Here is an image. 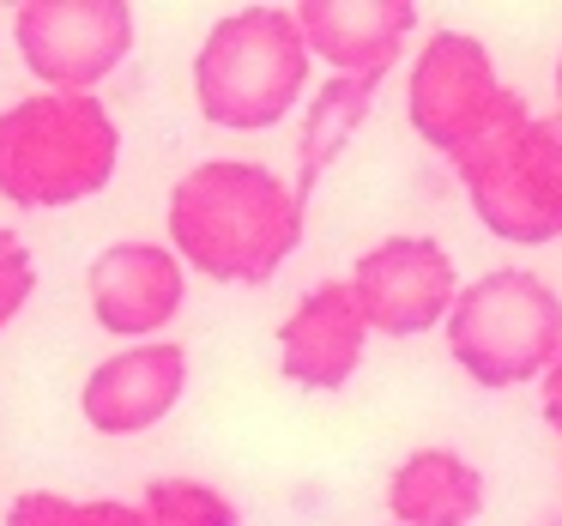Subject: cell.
Segmentation results:
<instances>
[{"mask_svg":"<svg viewBox=\"0 0 562 526\" xmlns=\"http://www.w3.org/2000/svg\"><path fill=\"white\" fill-rule=\"evenodd\" d=\"M170 255L218 284H267L303 248L308 200L255 158H206L164 200Z\"/></svg>","mask_w":562,"mask_h":526,"instance_id":"obj_1","label":"cell"},{"mask_svg":"<svg viewBox=\"0 0 562 526\" xmlns=\"http://www.w3.org/2000/svg\"><path fill=\"white\" fill-rule=\"evenodd\" d=\"M122 164V122L98 91H31L0 110V200L67 212L103 194Z\"/></svg>","mask_w":562,"mask_h":526,"instance_id":"obj_2","label":"cell"},{"mask_svg":"<svg viewBox=\"0 0 562 526\" xmlns=\"http://www.w3.org/2000/svg\"><path fill=\"white\" fill-rule=\"evenodd\" d=\"M308 55L291 7L224 13L194 49V110L224 134H267L303 103Z\"/></svg>","mask_w":562,"mask_h":526,"instance_id":"obj_3","label":"cell"},{"mask_svg":"<svg viewBox=\"0 0 562 526\" xmlns=\"http://www.w3.org/2000/svg\"><path fill=\"white\" fill-rule=\"evenodd\" d=\"M441 333L477 388H526L562 351V296L532 267H490L484 279L460 284Z\"/></svg>","mask_w":562,"mask_h":526,"instance_id":"obj_4","label":"cell"},{"mask_svg":"<svg viewBox=\"0 0 562 526\" xmlns=\"http://www.w3.org/2000/svg\"><path fill=\"white\" fill-rule=\"evenodd\" d=\"M526 115H532L526 98L514 86H502L496 61H490V49L472 31H429L424 49L412 55V74H405V122L448 164H465L490 139L520 127Z\"/></svg>","mask_w":562,"mask_h":526,"instance_id":"obj_5","label":"cell"},{"mask_svg":"<svg viewBox=\"0 0 562 526\" xmlns=\"http://www.w3.org/2000/svg\"><path fill=\"white\" fill-rule=\"evenodd\" d=\"M477 224L508 248L562 243V115H526L484 152L453 164Z\"/></svg>","mask_w":562,"mask_h":526,"instance_id":"obj_6","label":"cell"},{"mask_svg":"<svg viewBox=\"0 0 562 526\" xmlns=\"http://www.w3.org/2000/svg\"><path fill=\"white\" fill-rule=\"evenodd\" d=\"M13 43L43 91H98L134 55L127 0H25L13 7Z\"/></svg>","mask_w":562,"mask_h":526,"instance_id":"obj_7","label":"cell"},{"mask_svg":"<svg viewBox=\"0 0 562 526\" xmlns=\"http://www.w3.org/2000/svg\"><path fill=\"white\" fill-rule=\"evenodd\" d=\"M345 284H351L369 333H387V339H417V333L441 327L460 296L453 255L436 236H381L357 255Z\"/></svg>","mask_w":562,"mask_h":526,"instance_id":"obj_8","label":"cell"},{"mask_svg":"<svg viewBox=\"0 0 562 526\" xmlns=\"http://www.w3.org/2000/svg\"><path fill=\"white\" fill-rule=\"evenodd\" d=\"M86 303L110 339L146 345L182 315L188 303V267L170 255V243H110L86 267Z\"/></svg>","mask_w":562,"mask_h":526,"instance_id":"obj_9","label":"cell"},{"mask_svg":"<svg viewBox=\"0 0 562 526\" xmlns=\"http://www.w3.org/2000/svg\"><path fill=\"white\" fill-rule=\"evenodd\" d=\"M188 376H194V363L176 339H146V345H127V351H110L79 381V417L98 436H146L182 405Z\"/></svg>","mask_w":562,"mask_h":526,"instance_id":"obj_10","label":"cell"},{"mask_svg":"<svg viewBox=\"0 0 562 526\" xmlns=\"http://www.w3.org/2000/svg\"><path fill=\"white\" fill-rule=\"evenodd\" d=\"M369 321L357 309L345 279H321L296 296V309L279 321V376L308 393H339L363 369Z\"/></svg>","mask_w":562,"mask_h":526,"instance_id":"obj_11","label":"cell"},{"mask_svg":"<svg viewBox=\"0 0 562 526\" xmlns=\"http://www.w3.org/2000/svg\"><path fill=\"white\" fill-rule=\"evenodd\" d=\"M308 55L327 61L333 79H387L417 31L412 0H303L291 7Z\"/></svg>","mask_w":562,"mask_h":526,"instance_id":"obj_12","label":"cell"},{"mask_svg":"<svg viewBox=\"0 0 562 526\" xmlns=\"http://www.w3.org/2000/svg\"><path fill=\"white\" fill-rule=\"evenodd\" d=\"M490 484L460 448H412L387 478V526H472Z\"/></svg>","mask_w":562,"mask_h":526,"instance_id":"obj_13","label":"cell"},{"mask_svg":"<svg viewBox=\"0 0 562 526\" xmlns=\"http://www.w3.org/2000/svg\"><path fill=\"white\" fill-rule=\"evenodd\" d=\"M375 79H333L308 98L303 122H296V200H308L321 188V176L333 170V164L345 158V146H351L357 134H363L369 110H375Z\"/></svg>","mask_w":562,"mask_h":526,"instance_id":"obj_14","label":"cell"},{"mask_svg":"<svg viewBox=\"0 0 562 526\" xmlns=\"http://www.w3.org/2000/svg\"><path fill=\"white\" fill-rule=\"evenodd\" d=\"M0 526H146L139 502L122 496H67V490H19Z\"/></svg>","mask_w":562,"mask_h":526,"instance_id":"obj_15","label":"cell"},{"mask_svg":"<svg viewBox=\"0 0 562 526\" xmlns=\"http://www.w3.org/2000/svg\"><path fill=\"white\" fill-rule=\"evenodd\" d=\"M139 514L146 526H243V508L206 478H151Z\"/></svg>","mask_w":562,"mask_h":526,"instance_id":"obj_16","label":"cell"},{"mask_svg":"<svg viewBox=\"0 0 562 526\" xmlns=\"http://www.w3.org/2000/svg\"><path fill=\"white\" fill-rule=\"evenodd\" d=\"M31 296H37V255L25 248V236L13 224H0V333L25 315Z\"/></svg>","mask_w":562,"mask_h":526,"instance_id":"obj_17","label":"cell"},{"mask_svg":"<svg viewBox=\"0 0 562 526\" xmlns=\"http://www.w3.org/2000/svg\"><path fill=\"white\" fill-rule=\"evenodd\" d=\"M538 405H544V424L562 436V351H557V363L538 376Z\"/></svg>","mask_w":562,"mask_h":526,"instance_id":"obj_18","label":"cell"},{"mask_svg":"<svg viewBox=\"0 0 562 526\" xmlns=\"http://www.w3.org/2000/svg\"><path fill=\"white\" fill-rule=\"evenodd\" d=\"M557 115H562V55H557Z\"/></svg>","mask_w":562,"mask_h":526,"instance_id":"obj_19","label":"cell"}]
</instances>
